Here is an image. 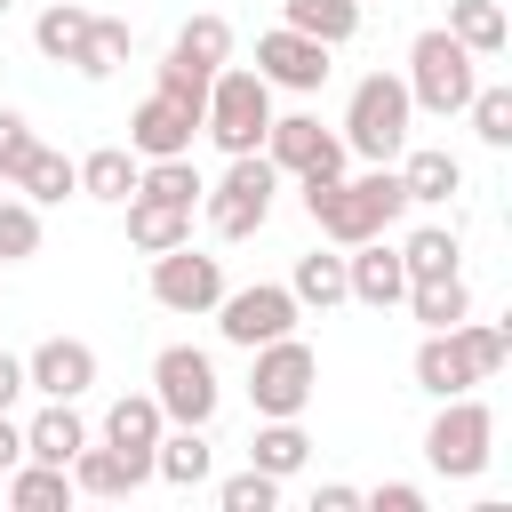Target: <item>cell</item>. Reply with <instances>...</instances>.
I'll list each match as a JSON object with an SVG mask.
<instances>
[{
	"label": "cell",
	"mask_w": 512,
	"mask_h": 512,
	"mask_svg": "<svg viewBox=\"0 0 512 512\" xmlns=\"http://www.w3.org/2000/svg\"><path fill=\"white\" fill-rule=\"evenodd\" d=\"M304 216H312V224H320V240H336V248L376 240L384 224H400V216H408L400 168L384 160V168H368V176H320V184H304Z\"/></svg>",
	"instance_id": "obj_1"
},
{
	"label": "cell",
	"mask_w": 512,
	"mask_h": 512,
	"mask_svg": "<svg viewBox=\"0 0 512 512\" xmlns=\"http://www.w3.org/2000/svg\"><path fill=\"white\" fill-rule=\"evenodd\" d=\"M408 120H416L408 80L368 72V80L352 88V104H344V152H360L368 168H384V160H400V152H408Z\"/></svg>",
	"instance_id": "obj_2"
},
{
	"label": "cell",
	"mask_w": 512,
	"mask_h": 512,
	"mask_svg": "<svg viewBox=\"0 0 512 512\" xmlns=\"http://www.w3.org/2000/svg\"><path fill=\"white\" fill-rule=\"evenodd\" d=\"M472 88H480V56L440 24V32H416V48H408V104L416 112H464L472 104Z\"/></svg>",
	"instance_id": "obj_3"
},
{
	"label": "cell",
	"mask_w": 512,
	"mask_h": 512,
	"mask_svg": "<svg viewBox=\"0 0 512 512\" xmlns=\"http://www.w3.org/2000/svg\"><path fill=\"white\" fill-rule=\"evenodd\" d=\"M200 128H208L224 152H256L264 128H272V80H264L256 64H216L208 104H200Z\"/></svg>",
	"instance_id": "obj_4"
},
{
	"label": "cell",
	"mask_w": 512,
	"mask_h": 512,
	"mask_svg": "<svg viewBox=\"0 0 512 512\" xmlns=\"http://www.w3.org/2000/svg\"><path fill=\"white\" fill-rule=\"evenodd\" d=\"M256 368H248V400H256V416H304L312 408V392H320V360H312V344L288 328V336H272V344H256L248 352Z\"/></svg>",
	"instance_id": "obj_5"
},
{
	"label": "cell",
	"mask_w": 512,
	"mask_h": 512,
	"mask_svg": "<svg viewBox=\"0 0 512 512\" xmlns=\"http://www.w3.org/2000/svg\"><path fill=\"white\" fill-rule=\"evenodd\" d=\"M424 456H432L440 480H480L488 456H496V416H488V400H472V392L440 400V416H432V432H424Z\"/></svg>",
	"instance_id": "obj_6"
},
{
	"label": "cell",
	"mask_w": 512,
	"mask_h": 512,
	"mask_svg": "<svg viewBox=\"0 0 512 512\" xmlns=\"http://www.w3.org/2000/svg\"><path fill=\"white\" fill-rule=\"evenodd\" d=\"M272 184H280V168H272L264 152H232L224 184L200 192V200H208V232H216V240H248V232H264V216H272Z\"/></svg>",
	"instance_id": "obj_7"
},
{
	"label": "cell",
	"mask_w": 512,
	"mask_h": 512,
	"mask_svg": "<svg viewBox=\"0 0 512 512\" xmlns=\"http://www.w3.org/2000/svg\"><path fill=\"white\" fill-rule=\"evenodd\" d=\"M152 400H160V416H168V424H208V416H216V400H224L216 360H208L200 344H168V352L152 360Z\"/></svg>",
	"instance_id": "obj_8"
},
{
	"label": "cell",
	"mask_w": 512,
	"mask_h": 512,
	"mask_svg": "<svg viewBox=\"0 0 512 512\" xmlns=\"http://www.w3.org/2000/svg\"><path fill=\"white\" fill-rule=\"evenodd\" d=\"M296 320H304V304H296L280 280H256V288H224V296H216V328H224V344H240V352L288 336Z\"/></svg>",
	"instance_id": "obj_9"
},
{
	"label": "cell",
	"mask_w": 512,
	"mask_h": 512,
	"mask_svg": "<svg viewBox=\"0 0 512 512\" xmlns=\"http://www.w3.org/2000/svg\"><path fill=\"white\" fill-rule=\"evenodd\" d=\"M264 160L280 168V176H304V184H320V176H344V136H328L312 112H288V120H272L264 128Z\"/></svg>",
	"instance_id": "obj_10"
},
{
	"label": "cell",
	"mask_w": 512,
	"mask_h": 512,
	"mask_svg": "<svg viewBox=\"0 0 512 512\" xmlns=\"http://www.w3.org/2000/svg\"><path fill=\"white\" fill-rule=\"evenodd\" d=\"M216 296H224V264L200 256L192 240L152 256V304H168V312H216Z\"/></svg>",
	"instance_id": "obj_11"
},
{
	"label": "cell",
	"mask_w": 512,
	"mask_h": 512,
	"mask_svg": "<svg viewBox=\"0 0 512 512\" xmlns=\"http://www.w3.org/2000/svg\"><path fill=\"white\" fill-rule=\"evenodd\" d=\"M192 136H200V112L176 104L168 88H152L136 104V120H128V152L136 160H176V152H192Z\"/></svg>",
	"instance_id": "obj_12"
},
{
	"label": "cell",
	"mask_w": 512,
	"mask_h": 512,
	"mask_svg": "<svg viewBox=\"0 0 512 512\" xmlns=\"http://www.w3.org/2000/svg\"><path fill=\"white\" fill-rule=\"evenodd\" d=\"M96 384V344H80V336H48V344H32V360H24V392H40V400H80Z\"/></svg>",
	"instance_id": "obj_13"
},
{
	"label": "cell",
	"mask_w": 512,
	"mask_h": 512,
	"mask_svg": "<svg viewBox=\"0 0 512 512\" xmlns=\"http://www.w3.org/2000/svg\"><path fill=\"white\" fill-rule=\"evenodd\" d=\"M344 296L368 304V312H392V304L408 296V264H400V248H384V232H376V240H352V256H344Z\"/></svg>",
	"instance_id": "obj_14"
},
{
	"label": "cell",
	"mask_w": 512,
	"mask_h": 512,
	"mask_svg": "<svg viewBox=\"0 0 512 512\" xmlns=\"http://www.w3.org/2000/svg\"><path fill=\"white\" fill-rule=\"evenodd\" d=\"M64 472H72L80 496H136V488L152 480V456H128V448H112V440H80V456H72Z\"/></svg>",
	"instance_id": "obj_15"
},
{
	"label": "cell",
	"mask_w": 512,
	"mask_h": 512,
	"mask_svg": "<svg viewBox=\"0 0 512 512\" xmlns=\"http://www.w3.org/2000/svg\"><path fill=\"white\" fill-rule=\"evenodd\" d=\"M256 72H264L272 88H320V80H328V48H320L312 32H288V24H280V32L256 40Z\"/></svg>",
	"instance_id": "obj_16"
},
{
	"label": "cell",
	"mask_w": 512,
	"mask_h": 512,
	"mask_svg": "<svg viewBox=\"0 0 512 512\" xmlns=\"http://www.w3.org/2000/svg\"><path fill=\"white\" fill-rule=\"evenodd\" d=\"M400 192H408V208H440L464 192V160L448 144H416V152H400Z\"/></svg>",
	"instance_id": "obj_17"
},
{
	"label": "cell",
	"mask_w": 512,
	"mask_h": 512,
	"mask_svg": "<svg viewBox=\"0 0 512 512\" xmlns=\"http://www.w3.org/2000/svg\"><path fill=\"white\" fill-rule=\"evenodd\" d=\"M416 384H424L432 400H456V392L480 384L472 360H464V344H456V328H424V344H416Z\"/></svg>",
	"instance_id": "obj_18"
},
{
	"label": "cell",
	"mask_w": 512,
	"mask_h": 512,
	"mask_svg": "<svg viewBox=\"0 0 512 512\" xmlns=\"http://www.w3.org/2000/svg\"><path fill=\"white\" fill-rule=\"evenodd\" d=\"M120 208H128V240H136L144 256H160V248H184V240H192V208H176V200L128 192Z\"/></svg>",
	"instance_id": "obj_19"
},
{
	"label": "cell",
	"mask_w": 512,
	"mask_h": 512,
	"mask_svg": "<svg viewBox=\"0 0 512 512\" xmlns=\"http://www.w3.org/2000/svg\"><path fill=\"white\" fill-rule=\"evenodd\" d=\"M168 432V416H160V400L152 392H120L112 408H104V440L112 448H128V456H152V440Z\"/></svg>",
	"instance_id": "obj_20"
},
{
	"label": "cell",
	"mask_w": 512,
	"mask_h": 512,
	"mask_svg": "<svg viewBox=\"0 0 512 512\" xmlns=\"http://www.w3.org/2000/svg\"><path fill=\"white\" fill-rule=\"evenodd\" d=\"M80 440H88V424L72 416V400H48V408L24 424V456H40V464H72Z\"/></svg>",
	"instance_id": "obj_21"
},
{
	"label": "cell",
	"mask_w": 512,
	"mask_h": 512,
	"mask_svg": "<svg viewBox=\"0 0 512 512\" xmlns=\"http://www.w3.org/2000/svg\"><path fill=\"white\" fill-rule=\"evenodd\" d=\"M80 488H72V472L64 464H40V456H24L16 472H8V504L16 512H64Z\"/></svg>",
	"instance_id": "obj_22"
},
{
	"label": "cell",
	"mask_w": 512,
	"mask_h": 512,
	"mask_svg": "<svg viewBox=\"0 0 512 512\" xmlns=\"http://www.w3.org/2000/svg\"><path fill=\"white\" fill-rule=\"evenodd\" d=\"M280 24L288 32H312L320 48H344L360 32V0H280Z\"/></svg>",
	"instance_id": "obj_23"
},
{
	"label": "cell",
	"mask_w": 512,
	"mask_h": 512,
	"mask_svg": "<svg viewBox=\"0 0 512 512\" xmlns=\"http://www.w3.org/2000/svg\"><path fill=\"white\" fill-rule=\"evenodd\" d=\"M304 456H312V440H304V424H296V416H264V432L248 440V464H256V472H272V480L304 472Z\"/></svg>",
	"instance_id": "obj_24"
},
{
	"label": "cell",
	"mask_w": 512,
	"mask_h": 512,
	"mask_svg": "<svg viewBox=\"0 0 512 512\" xmlns=\"http://www.w3.org/2000/svg\"><path fill=\"white\" fill-rule=\"evenodd\" d=\"M120 64H128V24H120V16H88L80 48H72V72H80V80H112Z\"/></svg>",
	"instance_id": "obj_25"
},
{
	"label": "cell",
	"mask_w": 512,
	"mask_h": 512,
	"mask_svg": "<svg viewBox=\"0 0 512 512\" xmlns=\"http://www.w3.org/2000/svg\"><path fill=\"white\" fill-rule=\"evenodd\" d=\"M424 328H456L464 312H472V288H464V272H440V280H408V296H400Z\"/></svg>",
	"instance_id": "obj_26"
},
{
	"label": "cell",
	"mask_w": 512,
	"mask_h": 512,
	"mask_svg": "<svg viewBox=\"0 0 512 512\" xmlns=\"http://www.w3.org/2000/svg\"><path fill=\"white\" fill-rule=\"evenodd\" d=\"M448 32H456L472 56H504V40H512V16H504L496 0H448Z\"/></svg>",
	"instance_id": "obj_27"
},
{
	"label": "cell",
	"mask_w": 512,
	"mask_h": 512,
	"mask_svg": "<svg viewBox=\"0 0 512 512\" xmlns=\"http://www.w3.org/2000/svg\"><path fill=\"white\" fill-rule=\"evenodd\" d=\"M136 168H144V160H136L128 144H104V152L80 160V192H88V200H128V192H136Z\"/></svg>",
	"instance_id": "obj_28"
},
{
	"label": "cell",
	"mask_w": 512,
	"mask_h": 512,
	"mask_svg": "<svg viewBox=\"0 0 512 512\" xmlns=\"http://www.w3.org/2000/svg\"><path fill=\"white\" fill-rule=\"evenodd\" d=\"M16 192H24V200H64V192H80V160H64V152L32 144V160L16 168Z\"/></svg>",
	"instance_id": "obj_29"
},
{
	"label": "cell",
	"mask_w": 512,
	"mask_h": 512,
	"mask_svg": "<svg viewBox=\"0 0 512 512\" xmlns=\"http://www.w3.org/2000/svg\"><path fill=\"white\" fill-rule=\"evenodd\" d=\"M80 32H88V8H80V0H56V8H40V24H32V48H40L48 64H72Z\"/></svg>",
	"instance_id": "obj_30"
},
{
	"label": "cell",
	"mask_w": 512,
	"mask_h": 512,
	"mask_svg": "<svg viewBox=\"0 0 512 512\" xmlns=\"http://www.w3.org/2000/svg\"><path fill=\"white\" fill-rule=\"evenodd\" d=\"M136 192H152V200H176V208H192L208 184H200V168H192V152H176V160H144L136 168Z\"/></svg>",
	"instance_id": "obj_31"
},
{
	"label": "cell",
	"mask_w": 512,
	"mask_h": 512,
	"mask_svg": "<svg viewBox=\"0 0 512 512\" xmlns=\"http://www.w3.org/2000/svg\"><path fill=\"white\" fill-rule=\"evenodd\" d=\"M288 296L296 304H312V312H328V304H344V256H296V280H288Z\"/></svg>",
	"instance_id": "obj_32"
},
{
	"label": "cell",
	"mask_w": 512,
	"mask_h": 512,
	"mask_svg": "<svg viewBox=\"0 0 512 512\" xmlns=\"http://www.w3.org/2000/svg\"><path fill=\"white\" fill-rule=\"evenodd\" d=\"M456 344H464V360H472L480 384L512 360V328H504V320H472V312H464V320H456Z\"/></svg>",
	"instance_id": "obj_33"
},
{
	"label": "cell",
	"mask_w": 512,
	"mask_h": 512,
	"mask_svg": "<svg viewBox=\"0 0 512 512\" xmlns=\"http://www.w3.org/2000/svg\"><path fill=\"white\" fill-rule=\"evenodd\" d=\"M168 56H184V64H200V72H216V64L232 56V24H224V16H192V24L168 40Z\"/></svg>",
	"instance_id": "obj_34"
},
{
	"label": "cell",
	"mask_w": 512,
	"mask_h": 512,
	"mask_svg": "<svg viewBox=\"0 0 512 512\" xmlns=\"http://www.w3.org/2000/svg\"><path fill=\"white\" fill-rule=\"evenodd\" d=\"M400 264H408V280H440V272H456V232H440V224L408 232V240H400Z\"/></svg>",
	"instance_id": "obj_35"
},
{
	"label": "cell",
	"mask_w": 512,
	"mask_h": 512,
	"mask_svg": "<svg viewBox=\"0 0 512 512\" xmlns=\"http://www.w3.org/2000/svg\"><path fill=\"white\" fill-rule=\"evenodd\" d=\"M464 112H472V136H480V144H496V152L512 144V88H472Z\"/></svg>",
	"instance_id": "obj_36"
},
{
	"label": "cell",
	"mask_w": 512,
	"mask_h": 512,
	"mask_svg": "<svg viewBox=\"0 0 512 512\" xmlns=\"http://www.w3.org/2000/svg\"><path fill=\"white\" fill-rule=\"evenodd\" d=\"M40 256V208L32 200H0V264Z\"/></svg>",
	"instance_id": "obj_37"
},
{
	"label": "cell",
	"mask_w": 512,
	"mask_h": 512,
	"mask_svg": "<svg viewBox=\"0 0 512 512\" xmlns=\"http://www.w3.org/2000/svg\"><path fill=\"white\" fill-rule=\"evenodd\" d=\"M216 504H224V512H272V504H280V480L248 464V472H232V480L216 488Z\"/></svg>",
	"instance_id": "obj_38"
},
{
	"label": "cell",
	"mask_w": 512,
	"mask_h": 512,
	"mask_svg": "<svg viewBox=\"0 0 512 512\" xmlns=\"http://www.w3.org/2000/svg\"><path fill=\"white\" fill-rule=\"evenodd\" d=\"M32 144H40V136H32V120L0 104V176H8V184H16V168L32 160Z\"/></svg>",
	"instance_id": "obj_39"
},
{
	"label": "cell",
	"mask_w": 512,
	"mask_h": 512,
	"mask_svg": "<svg viewBox=\"0 0 512 512\" xmlns=\"http://www.w3.org/2000/svg\"><path fill=\"white\" fill-rule=\"evenodd\" d=\"M360 504H376V512H424V488H416V480H384V488H368Z\"/></svg>",
	"instance_id": "obj_40"
},
{
	"label": "cell",
	"mask_w": 512,
	"mask_h": 512,
	"mask_svg": "<svg viewBox=\"0 0 512 512\" xmlns=\"http://www.w3.org/2000/svg\"><path fill=\"white\" fill-rule=\"evenodd\" d=\"M312 512H360V488H344V480H328V488L312 496Z\"/></svg>",
	"instance_id": "obj_41"
},
{
	"label": "cell",
	"mask_w": 512,
	"mask_h": 512,
	"mask_svg": "<svg viewBox=\"0 0 512 512\" xmlns=\"http://www.w3.org/2000/svg\"><path fill=\"white\" fill-rule=\"evenodd\" d=\"M24 464V424H8V408H0V472H16Z\"/></svg>",
	"instance_id": "obj_42"
},
{
	"label": "cell",
	"mask_w": 512,
	"mask_h": 512,
	"mask_svg": "<svg viewBox=\"0 0 512 512\" xmlns=\"http://www.w3.org/2000/svg\"><path fill=\"white\" fill-rule=\"evenodd\" d=\"M16 400H24V360L0 352V408H16Z\"/></svg>",
	"instance_id": "obj_43"
},
{
	"label": "cell",
	"mask_w": 512,
	"mask_h": 512,
	"mask_svg": "<svg viewBox=\"0 0 512 512\" xmlns=\"http://www.w3.org/2000/svg\"><path fill=\"white\" fill-rule=\"evenodd\" d=\"M360 8H368V0H360Z\"/></svg>",
	"instance_id": "obj_44"
},
{
	"label": "cell",
	"mask_w": 512,
	"mask_h": 512,
	"mask_svg": "<svg viewBox=\"0 0 512 512\" xmlns=\"http://www.w3.org/2000/svg\"><path fill=\"white\" fill-rule=\"evenodd\" d=\"M0 8H8V0H0Z\"/></svg>",
	"instance_id": "obj_45"
}]
</instances>
